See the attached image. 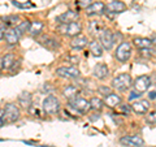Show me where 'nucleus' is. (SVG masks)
Listing matches in <instances>:
<instances>
[{
    "instance_id": "obj_1",
    "label": "nucleus",
    "mask_w": 156,
    "mask_h": 147,
    "mask_svg": "<svg viewBox=\"0 0 156 147\" xmlns=\"http://www.w3.org/2000/svg\"><path fill=\"white\" fill-rule=\"evenodd\" d=\"M111 86H112V89L117 90L119 92H125L133 86V77L129 73H121V74L116 76L112 80Z\"/></svg>"
},
{
    "instance_id": "obj_2",
    "label": "nucleus",
    "mask_w": 156,
    "mask_h": 147,
    "mask_svg": "<svg viewBox=\"0 0 156 147\" xmlns=\"http://www.w3.org/2000/svg\"><path fill=\"white\" fill-rule=\"evenodd\" d=\"M133 55V45L130 42H121L115 50V59L120 63H126Z\"/></svg>"
},
{
    "instance_id": "obj_3",
    "label": "nucleus",
    "mask_w": 156,
    "mask_h": 147,
    "mask_svg": "<svg viewBox=\"0 0 156 147\" xmlns=\"http://www.w3.org/2000/svg\"><path fill=\"white\" fill-rule=\"evenodd\" d=\"M66 107L69 109L76 111L78 115L80 113H87V112L91 109L90 102L87 99H85V98H82V96H77V98H74V99H72V100H68Z\"/></svg>"
},
{
    "instance_id": "obj_4",
    "label": "nucleus",
    "mask_w": 156,
    "mask_h": 147,
    "mask_svg": "<svg viewBox=\"0 0 156 147\" xmlns=\"http://www.w3.org/2000/svg\"><path fill=\"white\" fill-rule=\"evenodd\" d=\"M20 117H21V111H20L16 103H7L5 107H4L5 124H13V122L20 120Z\"/></svg>"
},
{
    "instance_id": "obj_5",
    "label": "nucleus",
    "mask_w": 156,
    "mask_h": 147,
    "mask_svg": "<svg viewBox=\"0 0 156 147\" xmlns=\"http://www.w3.org/2000/svg\"><path fill=\"white\" fill-rule=\"evenodd\" d=\"M82 29H83L82 23L80 21H76V22L66 23V25H60L58 26V31L68 38H74L82 33Z\"/></svg>"
},
{
    "instance_id": "obj_6",
    "label": "nucleus",
    "mask_w": 156,
    "mask_h": 147,
    "mask_svg": "<svg viewBox=\"0 0 156 147\" xmlns=\"http://www.w3.org/2000/svg\"><path fill=\"white\" fill-rule=\"evenodd\" d=\"M61 108V104H60V100L57 99L55 95H48L44 98L43 100V111L48 115H56L60 112Z\"/></svg>"
},
{
    "instance_id": "obj_7",
    "label": "nucleus",
    "mask_w": 156,
    "mask_h": 147,
    "mask_svg": "<svg viewBox=\"0 0 156 147\" xmlns=\"http://www.w3.org/2000/svg\"><path fill=\"white\" fill-rule=\"evenodd\" d=\"M151 85H152L151 77L148 74H143L135 78V81L133 82V90L139 92V94H144L151 87Z\"/></svg>"
},
{
    "instance_id": "obj_8",
    "label": "nucleus",
    "mask_w": 156,
    "mask_h": 147,
    "mask_svg": "<svg viewBox=\"0 0 156 147\" xmlns=\"http://www.w3.org/2000/svg\"><path fill=\"white\" fill-rule=\"evenodd\" d=\"M56 76L60 78H65V80H76L81 76V72L78 68L69 65V66H60L56 69Z\"/></svg>"
},
{
    "instance_id": "obj_9",
    "label": "nucleus",
    "mask_w": 156,
    "mask_h": 147,
    "mask_svg": "<svg viewBox=\"0 0 156 147\" xmlns=\"http://www.w3.org/2000/svg\"><path fill=\"white\" fill-rule=\"evenodd\" d=\"M21 31L18 30L17 27H7L5 34H4V39H5V43L12 47V46H16L18 45L20 39H21Z\"/></svg>"
},
{
    "instance_id": "obj_10",
    "label": "nucleus",
    "mask_w": 156,
    "mask_h": 147,
    "mask_svg": "<svg viewBox=\"0 0 156 147\" xmlns=\"http://www.w3.org/2000/svg\"><path fill=\"white\" fill-rule=\"evenodd\" d=\"M85 13L87 17L101 16V14L105 13V4L103 2H92L90 5L85 9Z\"/></svg>"
},
{
    "instance_id": "obj_11",
    "label": "nucleus",
    "mask_w": 156,
    "mask_h": 147,
    "mask_svg": "<svg viewBox=\"0 0 156 147\" xmlns=\"http://www.w3.org/2000/svg\"><path fill=\"white\" fill-rule=\"evenodd\" d=\"M144 141L140 135H124L120 138V145L124 147H139L143 146Z\"/></svg>"
},
{
    "instance_id": "obj_12",
    "label": "nucleus",
    "mask_w": 156,
    "mask_h": 147,
    "mask_svg": "<svg viewBox=\"0 0 156 147\" xmlns=\"http://www.w3.org/2000/svg\"><path fill=\"white\" fill-rule=\"evenodd\" d=\"M78 20H80V13L74 11H68L61 13L60 16H57L56 22L58 25H66V23H70V22H76Z\"/></svg>"
},
{
    "instance_id": "obj_13",
    "label": "nucleus",
    "mask_w": 156,
    "mask_h": 147,
    "mask_svg": "<svg viewBox=\"0 0 156 147\" xmlns=\"http://www.w3.org/2000/svg\"><path fill=\"white\" fill-rule=\"evenodd\" d=\"M126 4L121 0H111L108 2V4L105 5V12H108L111 14H119L126 11Z\"/></svg>"
},
{
    "instance_id": "obj_14",
    "label": "nucleus",
    "mask_w": 156,
    "mask_h": 147,
    "mask_svg": "<svg viewBox=\"0 0 156 147\" xmlns=\"http://www.w3.org/2000/svg\"><path fill=\"white\" fill-rule=\"evenodd\" d=\"M100 43L105 51H111L115 46L113 42V33H112L109 29H104L100 34Z\"/></svg>"
},
{
    "instance_id": "obj_15",
    "label": "nucleus",
    "mask_w": 156,
    "mask_h": 147,
    "mask_svg": "<svg viewBox=\"0 0 156 147\" xmlns=\"http://www.w3.org/2000/svg\"><path fill=\"white\" fill-rule=\"evenodd\" d=\"M150 109V100L148 99H138L131 103V111L136 115H147Z\"/></svg>"
},
{
    "instance_id": "obj_16",
    "label": "nucleus",
    "mask_w": 156,
    "mask_h": 147,
    "mask_svg": "<svg viewBox=\"0 0 156 147\" xmlns=\"http://www.w3.org/2000/svg\"><path fill=\"white\" fill-rule=\"evenodd\" d=\"M87 45H89V39H87V37L82 35V34H80V35H77L74 38H72L70 43H69L70 48H72V50H74V51L83 50Z\"/></svg>"
},
{
    "instance_id": "obj_17",
    "label": "nucleus",
    "mask_w": 156,
    "mask_h": 147,
    "mask_svg": "<svg viewBox=\"0 0 156 147\" xmlns=\"http://www.w3.org/2000/svg\"><path fill=\"white\" fill-rule=\"evenodd\" d=\"M92 74H94L95 78L100 81H104L107 77L109 76V68L104 63H99L94 66V70H92Z\"/></svg>"
},
{
    "instance_id": "obj_18",
    "label": "nucleus",
    "mask_w": 156,
    "mask_h": 147,
    "mask_svg": "<svg viewBox=\"0 0 156 147\" xmlns=\"http://www.w3.org/2000/svg\"><path fill=\"white\" fill-rule=\"evenodd\" d=\"M14 64H16V57H14L13 53H7V55H4L2 57V60H0V68H2L3 70L12 69Z\"/></svg>"
},
{
    "instance_id": "obj_19",
    "label": "nucleus",
    "mask_w": 156,
    "mask_h": 147,
    "mask_svg": "<svg viewBox=\"0 0 156 147\" xmlns=\"http://www.w3.org/2000/svg\"><path fill=\"white\" fill-rule=\"evenodd\" d=\"M104 106L108 107V108H116L117 106L121 104V96L115 94V92H111L107 96H104Z\"/></svg>"
},
{
    "instance_id": "obj_20",
    "label": "nucleus",
    "mask_w": 156,
    "mask_h": 147,
    "mask_svg": "<svg viewBox=\"0 0 156 147\" xmlns=\"http://www.w3.org/2000/svg\"><path fill=\"white\" fill-rule=\"evenodd\" d=\"M89 48H90V52L92 53V56H95V57H101L103 56L104 48H103V46H101L100 41L94 39V41L89 42Z\"/></svg>"
},
{
    "instance_id": "obj_21",
    "label": "nucleus",
    "mask_w": 156,
    "mask_h": 147,
    "mask_svg": "<svg viewBox=\"0 0 156 147\" xmlns=\"http://www.w3.org/2000/svg\"><path fill=\"white\" fill-rule=\"evenodd\" d=\"M133 45L138 48V50H144V48H151L152 47V42L150 38H144V37H136L133 39Z\"/></svg>"
},
{
    "instance_id": "obj_22",
    "label": "nucleus",
    "mask_w": 156,
    "mask_h": 147,
    "mask_svg": "<svg viewBox=\"0 0 156 147\" xmlns=\"http://www.w3.org/2000/svg\"><path fill=\"white\" fill-rule=\"evenodd\" d=\"M78 94H80V89L74 85H66L64 89H62V95H64L68 100L74 99V98L78 96Z\"/></svg>"
},
{
    "instance_id": "obj_23",
    "label": "nucleus",
    "mask_w": 156,
    "mask_h": 147,
    "mask_svg": "<svg viewBox=\"0 0 156 147\" xmlns=\"http://www.w3.org/2000/svg\"><path fill=\"white\" fill-rule=\"evenodd\" d=\"M89 102H90L91 109L95 111V112H100L101 109L104 108V100L101 99V98H99V96H92Z\"/></svg>"
},
{
    "instance_id": "obj_24",
    "label": "nucleus",
    "mask_w": 156,
    "mask_h": 147,
    "mask_svg": "<svg viewBox=\"0 0 156 147\" xmlns=\"http://www.w3.org/2000/svg\"><path fill=\"white\" fill-rule=\"evenodd\" d=\"M2 20H3V23L7 27H17L18 23L21 22L20 17L16 16V14H12V16H5V17H3Z\"/></svg>"
},
{
    "instance_id": "obj_25",
    "label": "nucleus",
    "mask_w": 156,
    "mask_h": 147,
    "mask_svg": "<svg viewBox=\"0 0 156 147\" xmlns=\"http://www.w3.org/2000/svg\"><path fill=\"white\" fill-rule=\"evenodd\" d=\"M18 104L25 109H29L31 106V95L30 92H22L21 95L18 96Z\"/></svg>"
},
{
    "instance_id": "obj_26",
    "label": "nucleus",
    "mask_w": 156,
    "mask_h": 147,
    "mask_svg": "<svg viewBox=\"0 0 156 147\" xmlns=\"http://www.w3.org/2000/svg\"><path fill=\"white\" fill-rule=\"evenodd\" d=\"M43 27H44V23H43L42 21H34V22H31V26H30L29 33H30L33 37H37L43 31Z\"/></svg>"
},
{
    "instance_id": "obj_27",
    "label": "nucleus",
    "mask_w": 156,
    "mask_h": 147,
    "mask_svg": "<svg viewBox=\"0 0 156 147\" xmlns=\"http://www.w3.org/2000/svg\"><path fill=\"white\" fill-rule=\"evenodd\" d=\"M42 45L47 47L48 50H56V48H58V42L50 37H44V39L42 41Z\"/></svg>"
},
{
    "instance_id": "obj_28",
    "label": "nucleus",
    "mask_w": 156,
    "mask_h": 147,
    "mask_svg": "<svg viewBox=\"0 0 156 147\" xmlns=\"http://www.w3.org/2000/svg\"><path fill=\"white\" fill-rule=\"evenodd\" d=\"M103 30H104V29L101 27L99 21H91L90 22V31L92 34H101V31H103Z\"/></svg>"
},
{
    "instance_id": "obj_29",
    "label": "nucleus",
    "mask_w": 156,
    "mask_h": 147,
    "mask_svg": "<svg viewBox=\"0 0 156 147\" xmlns=\"http://www.w3.org/2000/svg\"><path fill=\"white\" fill-rule=\"evenodd\" d=\"M30 26H31V22L29 21V20H23V21H21L18 23L17 29L21 31V34H23V33H26V31L30 30Z\"/></svg>"
},
{
    "instance_id": "obj_30",
    "label": "nucleus",
    "mask_w": 156,
    "mask_h": 147,
    "mask_svg": "<svg viewBox=\"0 0 156 147\" xmlns=\"http://www.w3.org/2000/svg\"><path fill=\"white\" fill-rule=\"evenodd\" d=\"M146 122L148 125H156V111H151L146 116Z\"/></svg>"
},
{
    "instance_id": "obj_31",
    "label": "nucleus",
    "mask_w": 156,
    "mask_h": 147,
    "mask_svg": "<svg viewBox=\"0 0 156 147\" xmlns=\"http://www.w3.org/2000/svg\"><path fill=\"white\" fill-rule=\"evenodd\" d=\"M147 98L148 100H156V83L151 85V87L147 90Z\"/></svg>"
},
{
    "instance_id": "obj_32",
    "label": "nucleus",
    "mask_w": 156,
    "mask_h": 147,
    "mask_svg": "<svg viewBox=\"0 0 156 147\" xmlns=\"http://www.w3.org/2000/svg\"><path fill=\"white\" fill-rule=\"evenodd\" d=\"M120 113L121 115H124V116H129L130 115V112H131V106L129 104H120Z\"/></svg>"
},
{
    "instance_id": "obj_33",
    "label": "nucleus",
    "mask_w": 156,
    "mask_h": 147,
    "mask_svg": "<svg viewBox=\"0 0 156 147\" xmlns=\"http://www.w3.org/2000/svg\"><path fill=\"white\" fill-rule=\"evenodd\" d=\"M76 2H77V5L80 7V8L86 9L92 3V0H76Z\"/></svg>"
},
{
    "instance_id": "obj_34",
    "label": "nucleus",
    "mask_w": 156,
    "mask_h": 147,
    "mask_svg": "<svg viewBox=\"0 0 156 147\" xmlns=\"http://www.w3.org/2000/svg\"><path fill=\"white\" fill-rule=\"evenodd\" d=\"M14 7L17 8H34V4L31 3H20V2H13L12 3Z\"/></svg>"
},
{
    "instance_id": "obj_35",
    "label": "nucleus",
    "mask_w": 156,
    "mask_h": 147,
    "mask_svg": "<svg viewBox=\"0 0 156 147\" xmlns=\"http://www.w3.org/2000/svg\"><path fill=\"white\" fill-rule=\"evenodd\" d=\"M139 53L144 57H151L154 53V50H151V48H144V50H139Z\"/></svg>"
},
{
    "instance_id": "obj_36",
    "label": "nucleus",
    "mask_w": 156,
    "mask_h": 147,
    "mask_svg": "<svg viewBox=\"0 0 156 147\" xmlns=\"http://www.w3.org/2000/svg\"><path fill=\"white\" fill-rule=\"evenodd\" d=\"M140 95H142V94H139V92H136L135 90H133V91L130 92V95H129L128 99L129 100H134V99L138 100V99H140Z\"/></svg>"
},
{
    "instance_id": "obj_37",
    "label": "nucleus",
    "mask_w": 156,
    "mask_h": 147,
    "mask_svg": "<svg viewBox=\"0 0 156 147\" xmlns=\"http://www.w3.org/2000/svg\"><path fill=\"white\" fill-rule=\"evenodd\" d=\"M99 94H101V95H104V96H107L108 94H111V90L108 89V87H104V86H101V87H99Z\"/></svg>"
},
{
    "instance_id": "obj_38",
    "label": "nucleus",
    "mask_w": 156,
    "mask_h": 147,
    "mask_svg": "<svg viewBox=\"0 0 156 147\" xmlns=\"http://www.w3.org/2000/svg\"><path fill=\"white\" fill-rule=\"evenodd\" d=\"M5 124V119H4V108L0 107V128H3Z\"/></svg>"
},
{
    "instance_id": "obj_39",
    "label": "nucleus",
    "mask_w": 156,
    "mask_h": 147,
    "mask_svg": "<svg viewBox=\"0 0 156 147\" xmlns=\"http://www.w3.org/2000/svg\"><path fill=\"white\" fill-rule=\"evenodd\" d=\"M5 30H7V26L4 25L3 22H0V41L4 39V34H5Z\"/></svg>"
},
{
    "instance_id": "obj_40",
    "label": "nucleus",
    "mask_w": 156,
    "mask_h": 147,
    "mask_svg": "<svg viewBox=\"0 0 156 147\" xmlns=\"http://www.w3.org/2000/svg\"><path fill=\"white\" fill-rule=\"evenodd\" d=\"M151 42H152V47H156V34H154L152 38H151Z\"/></svg>"
},
{
    "instance_id": "obj_41",
    "label": "nucleus",
    "mask_w": 156,
    "mask_h": 147,
    "mask_svg": "<svg viewBox=\"0 0 156 147\" xmlns=\"http://www.w3.org/2000/svg\"><path fill=\"white\" fill-rule=\"evenodd\" d=\"M139 147H144V146H139Z\"/></svg>"
}]
</instances>
